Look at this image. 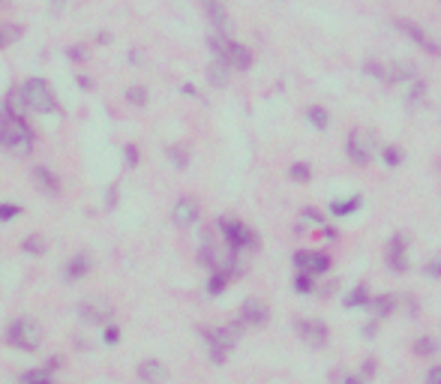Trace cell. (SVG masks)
<instances>
[{
    "instance_id": "6da1fadb",
    "label": "cell",
    "mask_w": 441,
    "mask_h": 384,
    "mask_svg": "<svg viewBox=\"0 0 441 384\" xmlns=\"http://www.w3.org/2000/svg\"><path fill=\"white\" fill-rule=\"evenodd\" d=\"M0 147L18 157H28L33 150V132L24 123V118H16L9 111H0Z\"/></svg>"
},
{
    "instance_id": "7a4b0ae2",
    "label": "cell",
    "mask_w": 441,
    "mask_h": 384,
    "mask_svg": "<svg viewBox=\"0 0 441 384\" xmlns=\"http://www.w3.org/2000/svg\"><path fill=\"white\" fill-rule=\"evenodd\" d=\"M24 91V99H28V108L30 111H40V114H48L57 108V96L52 91V84L42 81V79H28L21 84Z\"/></svg>"
},
{
    "instance_id": "3957f363",
    "label": "cell",
    "mask_w": 441,
    "mask_h": 384,
    "mask_svg": "<svg viewBox=\"0 0 441 384\" xmlns=\"http://www.w3.org/2000/svg\"><path fill=\"white\" fill-rule=\"evenodd\" d=\"M6 339H9V345H16L21 351H36L42 342V330L36 322H30V318H18V322L9 324Z\"/></svg>"
},
{
    "instance_id": "277c9868",
    "label": "cell",
    "mask_w": 441,
    "mask_h": 384,
    "mask_svg": "<svg viewBox=\"0 0 441 384\" xmlns=\"http://www.w3.org/2000/svg\"><path fill=\"white\" fill-rule=\"evenodd\" d=\"M219 228H222V235H225V243H229V249L231 252H241V249H256L258 247V237L256 232H252L249 225L244 222H237V220H219Z\"/></svg>"
},
{
    "instance_id": "5b68a950",
    "label": "cell",
    "mask_w": 441,
    "mask_h": 384,
    "mask_svg": "<svg viewBox=\"0 0 441 384\" xmlns=\"http://www.w3.org/2000/svg\"><path fill=\"white\" fill-rule=\"evenodd\" d=\"M237 334H241V327H237V324H225V327H213L210 330L207 345H210L213 363H225V357H229V351L234 349V342H237Z\"/></svg>"
},
{
    "instance_id": "8992f818",
    "label": "cell",
    "mask_w": 441,
    "mask_h": 384,
    "mask_svg": "<svg viewBox=\"0 0 441 384\" xmlns=\"http://www.w3.org/2000/svg\"><path fill=\"white\" fill-rule=\"evenodd\" d=\"M396 28H399L402 33H406L408 40H411L414 45H418V48H423L426 55H438V57H441V43H438V40H433V36L426 33V30L420 28L418 21H408V18H396Z\"/></svg>"
},
{
    "instance_id": "52a82bcc",
    "label": "cell",
    "mask_w": 441,
    "mask_h": 384,
    "mask_svg": "<svg viewBox=\"0 0 441 384\" xmlns=\"http://www.w3.org/2000/svg\"><path fill=\"white\" fill-rule=\"evenodd\" d=\"M345 153L355 165H370V159H372V135L363 132V130H351Z\"/></svg>"
},
{
    "instance_id": "ba28073f",
    "label": "cell",
    "mask_w": 441,
    "mask_h": 384,
    "mask_svg": "<svg viewBox=\"0 0 441 384\" xmlns=\"http://www.w3.org/2000/svg\"><path fill=\"white\" fill-rule=\"evenodd\" d=\"M292 261H294L297 271H307V273H312V276L331 271V259H327L324 252H315V249H297Z\"/></svg>"
},
{
    "instance_id": "9c48e42d",
    "label": "cell",
    "mask_w": 441,
    "mask_h": 384,
    "mask_svg": "<svg viewBox=\"0 0 441 384\" xmlns=\"http://www.w3.org/2000/svg\"><path fill=\"white\" fill-rule=\"evenodd\" d=\"M241 322L249 327H261L270 322V306L264 303L261 298H246L241 306Z\"/></svg>"
},
{
    "instance_id": "30bf717a",
    "label": "cell",
    "mask_w": 441,
    "mask_h": 384,
    "mask_svg": "<svg viewBox=\"0 0 441 384\" xmlns=\"http://www.w3.org/2000/svg\"><path fill=\"white\" fill-rule=\"evenodd\" d=\"M387 267L394 273H406L408 271V240L402 235H394L387 243Z\"/></svg>"
},
{
    "instance_id": "8fae6325",
    "label": "cell",
    "mask_w": 441,
    "mask_h": 384,
    "mask_svg": "<svg viewBox=\"0 0 441 384\" xmlns=\"http://www.w3.org/2000/svg\"><path fill=\"white\" fill-rule=\"evenodd\" d=\"M198 213H201V204H198L195 198L183 196V198H178V204H174V210H171V222H174V225H181V228H186V225L198 222Z\"/></svg>"
},
{
    "instance_id": "7c38bea8",
    "label": "cell",
    "mask_w": 441,
    "mask_h": 384,
    "mask_svg": "<svg viewBox=\"0 0 441 384\" xmlns=\"http://www.w3.org/2000/svg\"><path fill=\"white\" fill-rule=\"evenodd\" d=\"M81 315L91 324H103V322H108V318L115 315V306H111L108 300H103V298H91V300L81 303Z\"/></svg>"
},
{
    "instance_id": "4fadbf2b",
    "label": "cell",
    "mask_w": 441,
    "mask_h": 384,
    "mask_svg": "<svg viewBox=\"0 0 441 384\" xmlns=\"http://www.w3.org/2000/svg\"><path fill=\"white\" fill-rule=\"evenodd\" d=\"M294 327H297V334L304 337L309 345H319V349H324L327 337H331V334H327V324L324 322H297Z\"/></svg>"
},
{
    "instance_id": "5bb4252c",
    "label": "cell",
    "mask_w": 441,
    "mask_h": 384,
    "mask_svg": "<svg viewBox=\"0 0 441 384\" xmlns=\"http://www.w3.org/2000/svg\"><path fill=\"white\" fill-rule=\"evenodd\" d=\"M414 75H418V67L408 63V60H394V63H387V67H384V81H390V84L411 81Z\"/></svg>"
},
{
    "instance_id": "9a60e30c",
    "label": "cell",
    "mask_w": 441,
    "mask_h": 384,
    "mask_svg": "<svg viewBox=\"0 0 441 384\" xmlns=\"http://www.w3.org/2000/svg\"><path fill=\"white\" fill-rule=\"evenodd\" d=\"M138 378H142L144 384H162L168 378V369L162 366V361H154V357H150V361H144L142 366H138Z\"/></svg>"
},
{
    "instance_id": "2e32d148",
    "label": "cell",
    "mask_w": 441,
    "mask_h": 384,
    "mask_svg": "<svg viewBox=\"0 0 441 384\" xmlns=\"http://www.w3.org/2000/svg\"><path fill=\"white\" fill-rule=\"evenodd\" d=\"M33 181L40 183L48 196H57V192H60V177L52 169H45V165H36V169H33Z\"/></svg>"
},
{
    "instance_id": "e0dca14e",
    "label": "cell",
    "mask_w": 441,
    "mask_h": 384,
    "mask_svg": "<svg viewBox=\"0 0 441 384\" xmlns=\"http://www.w3.org/2000/svg\"><path fill=\"white\" fill-rule=\"evenodd\" d=\"M225 60L231 63V69H249V67H252V51H249L246 45H241V43H231Z\"/></svg>"
},
{
    "instance_id": "ac0fdd59",
    "label": "cell",
    "mask_w": 441,
    "mask_h": 384,
    "mask_svg": "<svg viewBox=\"0 0 441 384\" xmlns=\"http://www.w3.org/2000/svg\"><path fill=\"white\" fill-rule=\"evenodd\" d=\"M205 9H207V16H210V24H213V28H217L219 33L229 30V12H225L222 0H205Z\"/></svg>"
},
{
    "instance_id": "d6986e66",
    "label": "cell",
    "mask_w": 441,
    "mask_h": 384,
    "mask_svg": "<svg viewBox=\"0 0 441 384\" xmlns=\"http://www.w3.org/2000/svg\"><path fill=\"white\" fill-rule=\"evenodd\" d=\"M229 69H231V63H229V60H222V57L213 60V63H210V69H207L210 84H213V87H225V84H229Z\"/></svg>"
},
{
    "instance_id": "ffe728a7",
    "label": "cell",
    "mask_w": 441,
    "mask_h": 384,
    "mask_svg": "<svg viewBox=\"0 0 441 384\" xmlns=\"http://www.w3.org/2000/svg\"><path fill=\"white\" fill-rule=\"evenodd\" d=\"M91 267H93L91 255H75V259L67 264V279H81L84 273H91Z\"/></svg>"
},
{
    "instance_id": "44dd1931",
    "label": "cell",
    "mask_w": 441,
    "mask_h": 384,
    "mask_svg": "<svg viewBox=\"0 0 441 384\" xmlns=\"http://www.w3.org/2000/svg\"><path fill=\"white\" fill-rule=\"evenodd\" d=\"M231 267H213V276H210V283H207V291L210 294H222L225 286H229V279H231Z\"/></svg>"
},
{
    "instance_id": "7402d4cb",
    "label": "cell",
    "mask_w": 441,
    "mask_h": 384,
    "mask_svg": "<svg viewBox=\"0 0 441 384\" xmlns=\"http://www.w3.org/2000/svg\"><path fill=\"white\" fill-rule=\"evenodd\" d=\"M372 303V294L367 286H355L348 294H345V306L348 310H357V306H370Z\"/></svg>"
},
{
    "instance_id": "603a6c76",
    "label": "cell",
    "mask_w": 441,
    "mask_h": 384,
    "mask_svg": "<svg viewBox=\"0 0 441 384\" xmlns=\"http://www.w3.org/2000/svg\"><path fill=\"white\" fill-rule=\"evenodd\" d=\"M370 310L378 315V318H387L390 312L396 310V300L390 298V294H378V298H372V303H370Z\"/></svg>"
},
{
    "instance_id": "cb8c5ba5",
    "label": "cell",
    "mask_w": 441,
    "mask_h": 384,
    "mask_svg": "<svg viewBox=\"0 0 441 384\" xmlns=\"http://www.w3.org/2000/svg\"><path fill=\"white\" fill-rule=\"evenodd\" d=\"M307 120L315 126V130H327V126H331V114H327L324 106H309L307 108Z\"/></svg>"
},
{
    "instance_id": "d4e9b609",
    "label": "cell",
    "mask_w": 441,
    "mask_h": 384,
    "mask_svg": "<svg viewBox=\"0 0 441 384\" xmlns=\"http://www.w3.org/2000/svg\"><path fill=\"white\" fill-rule=\"evenodd\" d=\"M360 204H363L360 196H351L348 201H333V204H331V213H333V216H348V213L360 210Z\"/></svg>"
},
{
    "instance_id": "484cf974",
    "label": "cell",
    "mask_w": 441,
    "mask_h": 384,
    "mask_svg": "<svg viewBox=\"0 0 441 384\" xmlns=\"http://www.w3.org/2000/svg\"><path fill=\"white\" fill-rule=\"evenodd\" d=\"M414 354H420V357L438 354V339L435 337H418L414 339Z\"/></svg>"
},
{
    "instance_id": "4316f807",
    "label": "cell",
    "mask_w": 441,
    "mask_h": 384,
    "mask_svg": "<svg viewBox=\"0 0 441 384\" xmlns=\"http://www.w3.org/2000/svg\"><path fill=\"white\" fill-rule=\"evenodd\" d=\"M288 174H292V181H297V183H307L309 177H312V169L307 162H294L292 169H288Z\"/></svg>"
},
{
    "instance_id": "83f0119b",
    "label": "cell",
    "mask_w": 441,
    "mask_h": 384,
    "mask_svg": "<svg viewBox=\"0 0 441 384\" xmlns=\"http://www.w3.org/2000/svg\"><path fill=\"white\" fill-rule=\"evenodd\" d=\"M16 36H21V28H16V24H0V48H6Z\"/></svg>"
},
{
    "instance_id": "f1b7e54d",
    "label": "cell",
    "mask_w": 441,
    "mask_h": 384,
    "mask_svg": "<svg viewBox=\"0 0 441 384\" xmlns=\"http://www.w3.org/2000/svg\"><path fill=\"white\" fill-rule=\"evenodd\" d=\"M126 99H130L132 106H147V87H142V84L130 87V91H126Z\"/></svg>"
},
{
    "instance_id": "f546056e",
    "label": "cell",
    "mask_w": 441,
    "mask_h": 384,
    "mask_svg": "<svg viewBox=\"0 0 441 384\" xmlns=\"http://www.w3.org/2000/svg\"><path fill=\"white\" fill-rule=\"evenodd\" d=\"M382 157H384V162L390 165V169H396V165L402 162V150H399V145H387L382 150Z\"/></svg>"
},
{
    "instance_id": "4dcf8cb0",
    "label": "cell",
    "mask_w": 441,
    "mask_h": 384,
    "mask_svg": "<svg viewBox=\"0 0 441 384\" xmlns=\"http://www.w3.org/2000/svg\"><path fill=\"white\" fill-rule=\"evenodd\" d=\"M294 291H297V294H309V291H312V273L300 271V273L294 276Z\"/></svg>"
},
{
    "instance_id": "1f68e13d",
    "label": "cell",
    "mask_w": 441,
    "mask_h": 384,
    "mask_svg": "<svg viewBox=\"0 0 441 384\" xmlns=\"http://www.w3.org/2000/svg\"><path fill=\"white\" fill-rule=\"evenodd\" d=\"M24 249H28V252H33V255H42L45 252V240L42 237H28V240H24Z\"/></svg>"
},
{
    "instance_id": "d6a6232c",
    "label": "cell",
    "mask_w": 441,
    "mask_h": 384,
    "mask_svg": "<svg viewBox=\"0 0 441 384\" xmlns=\"http://www.w3.org/2000/svg\"><path fill=\"white\" fill-rule=\"evenodd\" d=\"M24 384H52V378H48V373H42V369H33V373L24 375Z\"/></svg>"
},
{
    "instance_id": "836d02e7",
    "label": "cell",
    "mask_w": 441,
    "mask_h": 384,
    "mask_svg": "<svg viewBox=\"0 0 441 384\" xmlns=\"http://www.w3.org/2000/svg\"><path fill=\"white\" fill-rule=\"evenodd\" d=\"M18 213H21L18 204H0V222H9L12 216H18Z\"/></svg>"
},
{
    "instance_id": "e575fe53",
    "label": "cell",
    "mask_w": 441,
    "mask_h": 384,
    "mask_svg": "<svg viewBox=\"0 0 441 384\" xmlns=\"http://www.w3.org/2000/svg\"><path fill=\"white\" fill-rule=\"evenodd\" d=\"M168 157L174 159V165H178V169H186V162H189V157H186V153H183L181 147H168Z\"/></svg>"
},
{
    "instance_id": "d590c367",
    "label": "cell",
    "mask_w": 441,
    "mask_h": 384,
    "mask_svg": "<svg viewBox=\"0 0 441 384\" xmlns=\"http://www.w3.org/2000/svg\"><path fill=\"white\" fill-rule=\"evenodd\" d=\"M426 273H430V276H441V259H433L430 264H426Z\"/></svg>"
},
{
    "instance_id": "8d00e7d4",
    "label": "cell",
    "mask_w": 441,
    "mask_h": 384,
    "mask_svg": "<svg viewBox=\"0 0 441 384\" xmlns=\"http://www.w3.org/2000/svg\"><path fill=\"white\" fill-rule=\"evenodd\" d=\"M118 339H120V330H118V327H108V330H105V342H108V345H115Z\"/></svg>"
},
{
    "instance_id": "74e56055",
    "label": "cell",
    "mask_w": 441,
    "mask_h": 384,
    "mask_svg": "<svg viewBox=\"0 0 441 384\" xmlns=\"http://www.w3.org/2000/svg\"><path fill=\"white\" fill-rule=\"evenodd\" d=\"M304 216H307V220H309V222H319V225H321V213H319V210H312V208H307V210H304Z\"/></svg>"
},
{
    "instance_id": "f35d334b",
    "label": "cell",
    "mask_w": 441,
    "mask_h": 384,
    "mask_svg": "<svg viewBox=\"0 0 441 384\" xmlns=\"http://www.w3.org/2000/svg\"><path fill=\"white\" fill-rule=\"evenodd\" d=\"M426 381H438V384H441V363L430 369V375H426Z\"/></svg>"
},
{
    "instance_id": "ab89813d",
    "label": "cell",
    "mask_w": 441,
    "mask_h": 384,
    "mask_svg": "<svg viewBox=\"0 0 441 384\" xmlns=\"http://www.w3.org/2000/svg\"><path fill=\"white\" fill-rule=\"evenodd\" d=\"M126 162H130V165H135V162H138V153H135V147H132V145L126 147Z\"/></svg>"
},
{
    "instance_id": "60d3db41",
    "label": "cell",
    "mask_w": 441,
    "mask_h": 384,
    "mask_svg": "<svg viewBox=\"0 0 441 384\" xmlns=\"http://www.w3.org/2000/svg\"><path fill=\"white\" fill-rule=\"evenodd\" d=\"M343 384H367V381L357 378V375H345V381H343Z\"/></svg>"
},
{
    "instance_id": "b9f144b4",
    "label": "cell",
    "mask_w": 441,
    "mask_h": 384,
    "mask_svg": "<svg viewBox=\"0 0 441 384\" xmlns=\"http://www.w3.org/2000/svg\"><path fill=\"white\" fill-rule=\"evenodd\" d=\"M69 55H72V57H75V60H81V57H84V51H81V45H75V48H72V51H69Z\"/></svg>"
},
{
    "instance_id": "7bdbcfd3",
    "label": "cell",
    "mask_w": 441,
    "mask_h": 384,
    "mask_svg": "<svg viewBox=\"0 0 441 384\" xmlns=\"http://www.w3.org/2000/svg\"><path fill=\"white\" fill-rule=\"evenodd\" d=\"M426 384H438V381H426Z\"/></svg>"
}]
</instances>
